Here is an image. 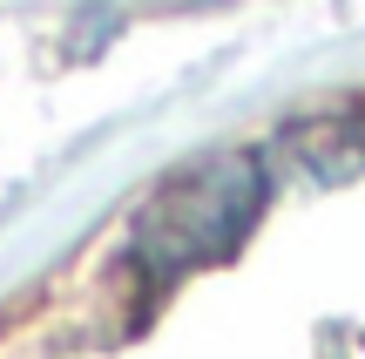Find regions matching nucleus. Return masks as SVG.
Here are the masks:
<instances>
[{
	"label": "nucleus",
	"mask_w": 365,
	"mask_h": 359,
	"mask_svg": "<svg viewBox=\"0 0 365 359\" xmlns=\"http://www.w3.org/2000/svg\"><path fill=\"white\" fill-rule=\"evenodd\" d=\"M264 211V170L250 156H210L156 190L135 217V258L156 278H182L196 265H217L250 238Z\"/></svg>",
	"instance_id": "obj_1"
}]
</instances>
